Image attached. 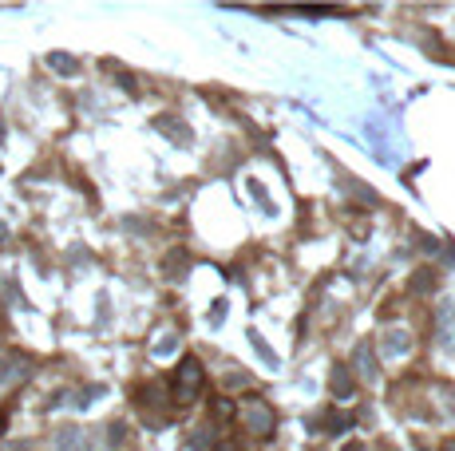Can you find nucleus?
<instances>
[{
    "mask_svg": "<svg viewBox=\"0 0 455 451\" xmlns=\"http://www.w3.org/2000/svg\"><path fill=\"white\" fill-rule=\"evenodd\" d=\"M443 451H455V439H447V443H443Z\"/></svg>",
    "mask_w": 455,
    "mask_h": 451,
    "instance_id": "12",
    "label": "nucleus"
},
{
    "mask_svg": "<svg viewBox=\"0 0 455 451\" xmlns=\"http://www.w3.org/2000/svg\"><path fill=\"white\" fill-rule=\"evenodd\" d=\"M0 238H8V226H4V222H0Z\"/></svg>",
    "mask_w": 455,
    "mask_h": 451,
    "instance_id": "14",
    "label": "nucleus"
},
{
    "mask_svg": "<svg viewBox=\"0 0 455 451\" xmlns=\"http://www.w3.org/2000/svg\"><path fill=\"white\" fill-rule=\"evenodd\" d=\"M48 68H56V72H63V75H72L75 72V60H72V56H63V52H52Z\"/></svg>",
    "mask_w": 455,
    "mask_h": 451,
    "instance_id": "9",
    "label": "nucleus"
},
{
    "mask_svg": "<svg viewBox=\"0 0 455 451\" xmlns=\"http://www.w3.org/2000/svg\"><path fill=\"white\" fill-rule=\"evenodd\" d=\"M0 135H4V127H0Z\"/></svg>",
    "mask_w": 455,
    "mask_h": 451,
    "instance_id": "15",
    "label": "nucleus"
},
{
    "mask_svg": "<svg viewBox=\"0 0 455 451\" xmlns=\"http://www.w3.org/2000/svg\"><path fill=\"white\" fill-rule=\"evenodd\" d=\"M238 412H242V424L254 431V436H270L273 431V408L261 396H246V400L238 404Z\"/></svg>",
    "mask_w": 455,
    "mask_h": 451,
    "instance_id": "1",
    "label": "nucleus"
},
{
    "mask_svg": "<svg viewBox=\"0 0 455 451\" xmlns=\"http://www.w3.org/2000/svg\"><path fill=\"white\" fill-rule=\"evenodd\" d=\"M218 451H238V448H234V443H222V448H218Z\"/></svg>",
    "mask_w": 455,
    "mask_h": 451,
    "instance_id": "13",
    "label": "nucleus"
},
{
    "mask_svg": "<svg viewBox=\"0 0 455 451\" xmlns=\"http://www.w3.org/2000/svg\"><path fill=\"white\" fill-rule=\"evenodd\" d=\"M357 372L364 380H376V356L369 353V344H357Z\"/></svg>",
    "mask_w": 455,
    "mask_h": 451,
    "instance_id": "6",
    "label": "nucleus"
},
{
    "mask_svg": "<svg viewBox=\"0 0 455 451\" xmlns=\"http://www.w3.org/2000/svg\"><path fill=\"white\" fill-rule=\"evenodd\" d=\"M435 329H440V341L447 349H455V305H443L435 313Z\"/></svg>",
    "mask_w": 455,
    "mask_h": 451,
    "instance_id": "3",
    "label": "nucleus"
},
{
    "mask_svg": "<svg viewBox=\"0 0 455 451\" xmlns=\"http://www.w3.org/2000/svg\"><path fill=\"white\" fill-rule=\"evenodd\" d=\"M8 451H32V448H28V443H13Z\"/></svg>",
    "mask_w": 455,
    "mask_h": 451,
    "instance_id": "11",
    "label": "nucleus"
},
{
    "mask_svg": "<svg viewBox=\"0 0 455 451\" xmlns=\"http://www.w3.org/2000/svg\"><path fill=\"white\" fill-rule=\"evenodd\" d=\"M155 127H159V131H167L174 139V143H190V127H186V123H171V119H159L155 123Z\"/></svg>",
    "mask_w": 455,
    "mask_h": 451,
    "instance_id": "7",
    "label": "nucleus"
},
{
    "mask_svg": "<svg viewBox=\"0 0 455 451\" xmlns=\"http://www.w3.org/2000/svg\"><path fill=\"white\" fill-rule=\"evenodd\" d=\"M332 396H337V400H348V396H353V376H348V368L345 365H337L332 368Z\"/></svg>",
    "mask_w": 455,
    "mask_h": 451,
    "instance_id": "5",
    "label": "nucleus"
},
{
    "mask_svg": "<svg viewBox=\"0 0 455 451\" xmlns=\"http://www.w3.org/2000/svg\"><path fill=\"white\" fill-rule=\"evenodd\" d=\"M202 388V365H198L194 356H186L183 365H178V376H174V396L183 404H190Z\"/></svg>",
    "mask_w": 455,
    "mask_h": 451,
    "instance_id": "2",
    "label": "nucleus"
},
{
    "mask_svg": "<svg viewBox=\"0 0 455 451\" xmlns=\"http://www.w3.org/2000/svg\"><path fill=\"white\" fill-rule=\"evenodd\" d=\"M56 451H87V436L79 427H63L56 436Z\"/></svg>",
    "mask_w": 455,
    "mask_h": 451,
    "instance_id": "4",
    "label": "nucleus"
},
{
    "mask_svg": "<svg viewBox=\"0 0 455 451\" xmlns=\"http://www.w3.org/2000/svg\"><path fill=\"white\" fill-rule=\"evenodd\" d=\"M435 289V273L431 269H419L416 277H412V293H431Z\"/></svg>",
    "mask_w": 455,
    "mask_h": 451,
    "instance_id": "8",
    "label": "nucleus"
},
{
    "mask_svg": "<svg viewBox=\"0 0 455 451\" xmlns=\"http://www.w3.org/2000/svg\"><path fill=\"white\" fill-rule=\"evenodd\" d=\"M388 353H408V337H404V332H388Z\"/></svg>",
    "mask_w": 455,
    "mask_h": 451,
    "instance_id": "10",
    "label": "nucleus"
}]
</instances>
